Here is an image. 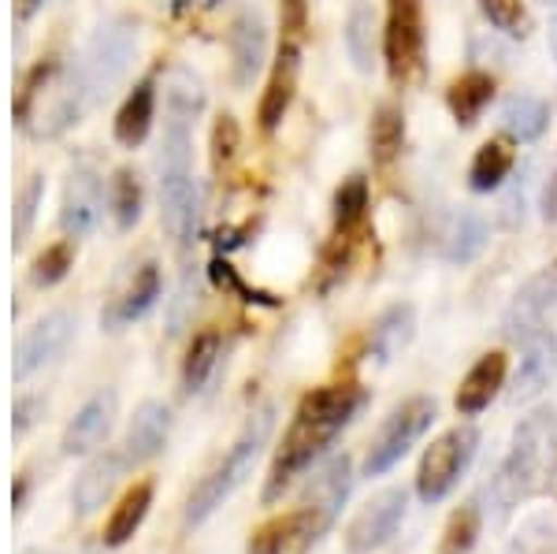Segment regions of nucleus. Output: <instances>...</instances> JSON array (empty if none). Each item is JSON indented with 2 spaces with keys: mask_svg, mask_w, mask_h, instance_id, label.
Segmentation results:
<instances>
[{
  "mask_svg": "<svg viewBox=\"0 0 557 554\" xmlns=\"http://www.w3.org/2000/svg\"><path fill=\"white\" fill-rule=\"evenodd\" d=\"M550 52H554V60H557V15L550 20Z\"/></svg>",
  "mask_w": 557,
  "mask_h": 554,
  "instance_id": "obj_48",
  "label": "nucleus"
},
{
  "mask_svg": "<svg viewBox=\"0 0 557 554\" xmlns=\"http://www.w3.org/2000/svg\"><path fill=\"white\" fill-rule=\"evenodd\" d=\"M23 554H41V551H23Z\"/></svg>",
  "mask_w": 557,
  "mask_h": 554,
  "instance_id": "obj_50",
  "label": "nucleus"
},
{
  "mask_svg": "<svg viewBox=\"0 0 557 554\" xmlns=\"http://www.w3.org/2000/svg\"><path fill=\"white\" fill-rule=\"evenodd\" d=\"M475 451H480V428L475 424H457L450 432L438 435L424 451V458H420L417 495L424 503H443L461 484L465 472H469Z\"/></svg>",
  "mask_w": 557,
  "mask_h": 554,
  "instance_id": "obj_5",
  "label": "nucleus"
},
{
  "mask_svg": "<svg viewBox=\"0 0 557 554\" xmlns=\"http://www.w3.org/2000/svg\"><path fill=\"white\" fill-rule=\"evenodd\" d=\"M238 141H242V131H238L235 115H220V120H215V127H212V160H215V168H223V164H231V160H235Z\"/></svg>",
  "mask_w": 557,
  "mask_h": 554,
  "instance_id": "obj_42",
  "label": "nucleus"
},
{
  "mask_svg": "<svg viewBox=\"0 0 557 554\" xmlns=\"http://www.w3.org/2000/svg\"><path fill=\"white\" fill-rule=\"evenodd\" d=\"M412 335H417V312H412V306H391L375 320L372 338H368V354L380 365H386L406 350L412 343Z\"/></svg>",
  "mask_w": 557,
  "mask_h": 554,
  "instance_id": "obj_24",
  "label": "nucleus"
},
{
  "mask_svg": "<svg viewBox=\"0 0 557 554\" xmlns=\"http://www.w3.org/2000/svg\"><path fill=\"white\" fill-rule=\"evenodd\" d=\"M101 209H104V190H101V175L89 164H78L75 172L67 175L64 186V209H60V223H64L67 235L83 238L101 223Z\"/></svg>",
  "mask_w": 557,
  "mask_h": 554,
  "instance_id": "obj_14",
  "label": "nucleus"
},
{
  "mask_svg": "<svg viewBox=\"0 0 557 554\" xmlns=\"http://www.w3.org/2000/svg\"><path fill=\"white\" fill-rule=\"evenodd\" d=\"M71 332H75V317L64 309L49 312V317H41L34 328H26V335L20 338V346H15L12 377L23 383L38 369H45V365L57 361V357L64 354V346L71 343Z\"/></svg>",
  "mask_w": 557,
  "mask_h": 554,
  "instance_id": "obj_11",
  "label": "nucleus"
},
{
  "mask_svg": "<svg viewBox=\"0 0 557 554\" xmlns=\"http://www.w3.org/2000/svg\"><path fill=\"white\" fill-rule=\"evenodd\" d=\"M112 212L120 231H131L141 217V183L131 168H120L112 178Z\"/></svg>",
  "mask_w": 557,
  "mask_h": 554,
  "instance_id": "obj_37",
  "label": "nucleus"
},
{
  "mask_svg": "<svg viewBox=\"0 0 557 554\" xmlns=\"http://www.w3.org/2000/svg\"><path fill=\"white\" fill-rule=\"evenodd\" d=\"M168 432H172V409L164 402H146L138 406L134 421L127 428V440H123V466H141V461L157 458L168 443Z\"/></svg>",
  "mask_w": 557,
  "mask_h": 554,
  "instance_id": "obj_17",
  "label": "nucleus"
},
{
  "mask_svg": "<svg viewBox=\"0 0 557 554\" xmlns=\"http://www.w3.org/2000/svg\"><path fill=\"white\" fill-rule=\"evenodd\" d=\"M45 4V0H15V20L26 23V20H34V12Z\"/></svg>",
  "mask_w": 557,
  "mask_h": 554,
  "instance_id": "obj_46",
  "label": "nucleus"
},
{
  "mask_svg": "<svg viewBox=\"0 0 557 554\" xmlns=\"http://www.w3.org/2000/svg\"><path fill=\"white\" fill-rule=\"evenodd\" d=\"M138 52V26L131 20H112L89 38L86 57L78 64L83 86L89 94V101H101L108 97V89L120 86V78L131 71V60Z\"/></svg>",
  "mask_w": 557,
  "mask_h": 554,
  "instance_id": "obj_6",
  "label": "nucleus"
},
{
  "mask_svg": "<svg viewBox=\"0 0 557 554\" xmlns=\"http://www.w3.org/2000/svg\"><path fill=\"white\" fill-rule=\"evenodd\" d=\"M349 488H354V466H349V458L343 454V458H331L327 469L317 477V484H312V498L305 506H309L312 514H317L320 529L327 532L331 521H335V514L343 510Z\"/></svg>",
  "mask_w": 557,
  "mask_h": 554,
  "instance_id": "obj_21",
  "label": "nucleus"
},
{
  "mask_svg": "<svg viewBox=\"0 0 557 554\" xmlns=\"http://www.w3.org/2000/svg\"><path fill=\"white\" fill-rule=\"evenodd\" d=\"M431 424H435V398L420 395V398L401 402V406L383 421L380 432H375L372 446H368L364 477H383L386 469L398 466Z\"/></svg>",
  "mask_w": 557,
  "mask_h": 554,
  "instance_id": "obj_7",
  "label": "nucleus"
},
{
  "mask_svg": "<svg viewBox=\"0 0 557 554\" xmlns=\"http://www.w3.org/2000/svg\"><path fill=\"white\" fill-rule=\"evenodd\" d=\"M506 554H557V517L554 514H532L509 540Z\"/></svg>",
  "mask_w": 557,
  "mask_h": 554,
  "instance_id": "obj_34",
  "label": "nucleus"
},
{
  "mask_svg": "<svg viewBox=\"0 0 557 554\" xmlns=\"http://www.w3.org/2000/svg\"><path fill=\"white\" fill-rule=\"evenodd\" d=\"M480 8L491 26H498L506 34H524V0H480Z\"/></svg>",
  "mask_w": 557,
  "mask_h": 554,
  "instance_id": "obj_41",
  "label": "nucleus"
},
{
  "mask_svg": "<svg viewBox=\"0 0 557 554\" xmlns=\"http://www.w3.org/2000/svg\"><path fill=\"white\" fill-rule=\"evenodd\" d=\"M283 30L286 41H298L305 34V0H283Z\"/></svg>",
  "mask_w": 557,
  "mask_h": 554,
  "instance_id": "obj_44",
  "label": "nucleus"
},
{
  "mask_svg": "<svg viewBox=\"0 0 557 554\" xmlns=\"http://www.w3.org/2000/svg\"><path fill=\"white\" fill-rule=\"evenodd\" d=\"M127 469L123 466V454H97L94 461L83 469V477L75 480V491H71V498H75V510L78 514H94L97 506H104L108 491L115 488V480H120V472Z\"/></svg>",
  "mask_w": 557,
  "mask_h": 554,
  "instance_id": "obj_22",
  "label": "nucleus"
},
{
  "mask_svg": "<svg viewBox=\"0 0 557 554\" xmlns=\"http://www.w3.org/2000/svg\"><path fill=\"white\" fill-rule=\"evenodd\" d=\"M539 4H546V8H557V0H539Z\"/></svg>",
  "mask_w": 557,
  "mask_h": 554,
  "instance_id": "obj_49",
  "label": "nucleus"
},
{
  "mask_svg": "<svg viewBox=\"0 0 557 554\" xmlns=\"http://www.w3.org/2000/svg\"><path fill=\"white\" fill-rule=\"evenodd\" d=\"M149 506H152V484H134V488L123 491V498L112 506L108 525H104V543H108V547H123V543H127L131 535L141 529Z\"/></svg>",
  "mask_w": 557,
  "mask_h": 554,
  "instance_id": "obj_25",
  "label": "nucleus"
},
{
  "mask_svg": "<svg viewBox=\"0 0 557 554\" xmlns=\"http://www.w3.org/2000/svg\"><path fill=\"white\" fill-rule=\"evenodd\" d=\"M554 372H557V335L539 332L524 343V357H520L513 383H509V398L532 402L535 395H543L550 387Z\"/></svg>",
  "mask_w": 557,
  "mask_h": 554,
  "instance_id": "obj_16",
  "label": "nucleus"
},
{
  "mask_svg": "<svg viewBox=\"0 0 557 554\" xmlns=\"http://www.w3.org/2000/svg\"><path fill=\"white\" fill-rule=\"evenodd\" d=\"M71 261H75V246H71V243H52L30 268L34 287H52V283H60L67 275Z\"/></svg>",
  "mask_w": 557,
  "mask_h": 554,
  "instance_id": "obj_40",
  "label": "nucleus"
},
{
  "mask_svg": "<svg viewBox=\"0 0 557 554\" xmlns=\"http://www.w3.org/2000/svg\"><path fill=\"white\" fill-rule=\"evenodd\" d=\"M491 97H494V78L483 75V71H469V75L454 78L450 89H446V104H450L454 120L461 127H472L480 120L483 109L491 104Z\"/></svg>",
  "mask_w": 557,
  "mask_h": 554,
  "instance_id": "obj_28",
  "label": "nucleus"
},
{
  "mask_svg": "<svg viewBox=\"0 0 557 554\" xmlns=\"http://www.w3.org/2000/svg\"><path fill=\"white\" fill-rule=\"evenodd\" d=\"M201 104H205L201 83H197L190 71H175V75L168 78V112L194 120V115L201 112Z\"/></svg>",
  "mask_w": 557,
  "mask_h": 554,
  "instance_id": "obj_39",
  "label": "nucleus"
},
{
  "mask_svg": "<svg viewBox=\"0 0 557 554\" xmlns=\"http://www.w3.org/2000/svg\"><path fill=\"white\" fill-rule=\"evenodd\" d=\"M386 67L398 86L424 71V12L420 0H391L386 15Z\"/></svg>",
  "mask_w": 557,
  "mask_h": 554,
  "instance_id": "obj_8",
  "label": "nucleus"
},
{
  "mask_svg": "<svg viewBox=\"0 0 557 554\" xmlns=\"http://www.w3.org/2000/svg\"><path fill=\"white\" fill-rule=\"evenodd\" d=\"M152 112H157V89L146 78V83L134 86V94L123 101L120 115H115V141L127 149L141 146L152 127Z\"/></svg>",
  "mask_w": 557,
  "mask_h": 554,
  "instance_id": "obj_26",
  "label": "nucleus"
},
{
  "mask_svg": "<svg viewBox=\"0 0 557 554\" xmlns=\"http://www.w3.org/2000/svg\"><path fill=\"white\" fill-rule=\"evenodd\" d=\"M546 123H550V109H546V101H539L532 94H517L502 104V127L517 141L543 138Z\"/></svg>",
  "mask_w": 557,
  "mask_h": 554,
  "instance_id": "obj_29",
  "label": "nucleus"
},
{
  "mask_svg": "<svg viewBox=\"0 0 557 554\" xmlns=\"http://www.w3.org/2000/svg\"><path fill=\"white\" fill-rule=\"evenodd\" d=\"M346 52L354 67L368 75L375 64V12L368 0H354L346 15Z\"/></svg>",
  "mask_w": 557,
  "mask_h": 554,
  "instance_id": "obj_30",
  "label": "nucleus"
},
{
  "mask_svg": "<svg viewBox=\"0 0 557 554\" xmlns=\"http://www.w3.org/2000/svg\"><path fill=\"white\" fill-rule=\"evenodd\" d=\"M502 387H506V354L491 350V354H483L480 361L472 365L469 377H465L461 387H457V398H454L457 414H461V417L483 414Z\"/></svg>",
  "mask_w": 557,
  "mask_h": 554,
  "instance_id": "obj_18",
  "label": "nucleus"
},
{
  "mask_svg": "<svg viewBox=\"0 0 557 554\" xmlns=\"http://www.w3.org/2000/svg\"><path fill=\"white\" fill-rule=\"evenodd\" d=\"M157 298H160V268L157 264H141L138 272H134L131 287L112 301L104 324L120 328V324H131V320H141L152 306H157Z\"/></svg>",
  "mask_w": 557,
  "mask_h": 554,
  "instance_id": "obj_23",
  "label": "nucleus"
},
{
  "mask_svg": "<svg viewBox=\"0 0 557 554\" xmlns=\"http://www.w3.org/2000/svg\"><path fill=\"white\" fill-rule=\"evenodd\" d=\"M364 398V387H357V383H331V387H320L301 398L298 414H294V421L275 451L272 472H268L264 484V503H275L335 443V435L361 414Z\"/></svg>",
  "mask_w": 557,
  "mask_h": 554,
  "instance_id": "obj_1",
  "label": "nucleus"
},
{
  "mask_svg": "<svg viewBox=\"0 0 557 554\" xmlns=\"http://www.w3.org/2000/svg\"><path fill=\"white\" fill-rule=\"evenodd\" d=\"M272 428H275V409L272 406L257 409V414L249 417L246 428L238 432V440L231 443L227 458H223L190 495V503H186V525L209 521V517L220 510V506L227 503L242 484H246V477L253 472V461H257L260 446L268 443V435H272Z\"/></svg>",
  "mask_w": 557,
  "mask_h": 554,
  "instance_id": "obj_4",
  "label": "nucleus"
},
{
  "mask_svg": "<svg viewBox=\"0 0 557 554\" xmlns=\"http://www.w3.org/2000/svg\"><path fill=\"white\" fill-rule=\"evenodd\" d=\"M554 320H557V261L550 268H543L539 275H532L513 294L506 317H502V335L513 338V343H520V338L528 343L532 335L546 332Z\"/></svg>",
  "mask_w": 557,
  "mask_h": 554,
  "instance_id": "obj_9",
  "label": "nucleus"
},
{
  "mask_svg": "<svg viewBox=\"0 0 557 554\" xmlns=\"http://www.w3.org/2000/svg\"><path fill=\"white\" fill-rule=\"evenodd\" d=\"M89 101L83 75L64 71L57 60H41L30 67V75L23 78V89L15 97V120L23 123L34 138H57L71 123H78Z\"/></svg>",
  "mask_w": 557,
  "mask_h": 554,
  "instance_id": "obj_3",
  "label": "nucleus"
},
{
  "mask_svg": "<svg viewBox=\"0 0 557 554\" xmlns=\"http://www.w3.org/2000/svg\"><path fill=\"white\" fill-rule=\"evenodd\" d=\"M294 86H298V41H283L275 71L268 78L264 97H260V131L272 134L283 123V115L294 101Z\"/></svg>",
  "mask_w": 557,
  "mask_h": 554,
  "instance_id": "obj_19",
  "label": "nucleus"
},
{
  "mask_svg": "<svg viewBox=\"0 0 557 554\" xmlns=\"http://www.w3.org/2000/svg\"><path fill=\"white\" fill-rule=\"evenodd\" d=\"M115 409H120V395H115L112 387H104V391H97L94 398H86L83 409L71 417L64 440H60V451H64L67 458L89 454L108 435V428L115 421Z\"/></svg>",
  "mask_w": 557,
  "mask_h": 554,
  "instance_id": "obj_15",
  "label": "nucleus"
},
{
  "mask_svg": "<svg viewBox=\"0 0 557 554\" xmlns=\"http://www.w3.org/2000/svg\"><path fill=\"white\" fill-rule=\"evenodd\" d=\"M480 525H483V510L475 503L461 506V510H454L450 521H446L443 543H438V554H469L475 547Z\"/></svg>",
  "mask_w": 557,
  "mask_h": 554,
  "instance_id": "obj_36",
  "label": "nucleus"
},
{
  "mask_svg": "<svg viewBox=\"0 0 557 554\" xmlns=\"http://www.w3.org/2000/svg\"><path fill=\"white\" fill-rule=\"evenodd\" d=\"M38 406H41L38 398H26V402H20V406H15V435L26 432V428L34 424V409H38Z\"/></svg>",
  "mask_w": 557,
  "mask_h": 554,
  "instance_id": "obj_45",
  "label": "nucleus"
},
{
  "mask_svg": "<svg viewBox=\"0 0 557 554\" xmlns=\"http://www.w3.org/2000/svg\"><path fill=\"white\" fill-rule=\"evenodd\" d=\"M323 535L317 514L309 506H298L290 514H278L272 521H264L249 535V554H294L309 543H317Z\"/></svg>",
  "mask_w": 557,
  "mask_h": 554,
  "instance_id": "obj_13",
  "label": "nucleus"
},
{
  "mask_svg": "<svg viewBox=\"0 0 557 554\" xmlns=\"http://www.w3.org/2000/svg\"><path fill=\"white\" fill-rule=\"evenodd\" d=\"M487 246V223L475 212H454L443 231V257L450 264H469Z\"/></svg>",
  "mask_w": 557,
  "mask_h": 554,
  "instance_id": "obj_27",
  "label": "nucleus"
},
{
  "mask_svg": "<svg viewBox=\"0 0 557 554\" xmlns=\"http://www.w3.org/2000/svg\"><path fill=\"white\" fill-rule=\"evenodd\" d=\"M557 477V409H535L532 417L517 424L506 461L483 488L487 517L502 521L517 510L524 498L550 488Z\"/></svg>",
  "mask_w": 557,
  "mask_h": 554,
  "instance_id": "obj_2",
  "label": "nucleus"
},
{
  "mask_svg": "<svg viewBox=\"0 0 557 554\" xmlns=\"http://www.w3.org/2000/svg\"><path fill=\"white\" fill-rule=\"evenodd\" d=\"M160 220L175 243H190L197 227V183L190 168H160Z\"/></svg>",
  "mask_w": 557,
  "mask_h": 554,
  "instance_id": "obj_12",
  "label": "nucleus"
},
{
  "mask_svg": "<svg viewBox=\"0 0 557 554\" xmlns=\"http://www.w3.org/2000/svg\"><path fill=\"white\" fill-rule=\"evenodd\" d=\"M409 510V491L406 488H386L372 498L368 506L357 510V517L346 529V551L349 554H372L383 543H391V535L401 529Z\"/></svg>",
  "mask_w": 557,
  "mask_h": 554,
  "instance_id": "obj_10",
  "label": "nucleus"
},
{
  "mask_svg": "<svg viewBox=\"0 0 557 554\" xmlns=\"http://www.w3.org/2000/svg\"><path fill=\"white\" fill-rule=\"evenodd\" d=\"M401 138H406V123H401V112L394 104H380L372 120V157L375 164H391L401 149Z\"/></svg>",
  "mask_w": 557,
  "mask_h": 554,
  "instance_id": "obj_35",
  "label": "nucleus"
},
{
  "mask_svg": "<svg viewBox=\"0 0 557 554\" xmlns=\"http://www.w3.org/2000/svg\"><path fill=\"white\" fill-rule=\"evenodd\" d=\"M543 217H546V220H557V175H554V183L546 186V198H543Z\"/></svg>",
  "mask_w": 557,
  "mask_h": 554,
  "instance_id": "obj_47",
  "label": "nucleus"
},
{
  "mask_svg": "<svg viewBox=\"0 0 557 554\" xmlns=\"http://www.w3.org/2000/svg\"><path fill=\"white\" fill-rule=\"evenodd\" d=\"M220 354H223L220 332H201L190 343V350H186V361H183V387L190 391V395L209 383V377L215 372V365H220Z\"/></svg>",
  "mask_w": 557,
  "mask_h": 554,
  "instance_id": "obj_32",
  "label": "nucleus"
},
{
  "mask_svg": "<svg viewBox=\"0 0 557 554\" xmlns=\"http://www.w3.org/2000/svg\"><path fill=\"white\" fill-rule=\"evenodd\" d=\"M268 52V30L260 23V15L242 12L235 26H231V60H235V83L249 86L257 78V71L264 67Z\"/></svg>",
  "mask_w": 557,
  "mask_h": 554,
  "instance_id": "obj_20",
  "label": "nucleus"
},
{
  "mask_svg": "<svg viewBox=\"0 0 557 554\" xmlns=\"http://www.w3.org/2000/svg\"><path fill=\"white\" fill-rule=\"evenodd\" d=\"M41 198H45V175H30L23 183L20 198H15V246H23L34 231V220H38V209H41Z\"/></svg>",
  "mask_w": 557,
  "mask_h": 554,
  "instance_id": "obj_38",
  "label": "nucleus"
},
{
  "mask_svg": "<svg viewBox=\"0 0 557 554\" xmlns=\"http://www.w3.org/2000/svg\"><path fill=\"white\" fill-rule=\"evenodd\" d=\"M509 172H513V149H509V141L491 138L487 146H480V153H475V160H472L469 183H472L475 194H491L506 183Z\"/></svg>",
  "mask_w": 557,
  "mask_h": 554,
  "instance_id": "obj_31",
  "label": "nucleus"
},
{
  "mask_svg": "<svg viewBox=\"0 0 557 554\" xmlns=\"http://www.w3.org/2000/svg\"><path fill=\"white\" fill-rule=\"evenodd\" d=\"M368 212V183L361 175H349L335 194V231L338 235H357Z\"/></svg>",
  "mask_w": 557,
  "mask_h": 554,
  "instance_id": "obj_33",
  "label": "nucleus"
},
{
  "mask_svg": "<svg viewBox=\"0 0 557 554\" xmlns=\"http://www.w3.org/2000/svg\"><path fill=\"white\" fill-rule=\"evenodd\" d=\"M215 280H220L223 287H231L235 294H242V298H246V301H264V306H272V298H268V294L249 291L246 283H242L238 275H235V268H231V264H215Z\"/></svg>",
  "mask_w": 557,
  "mask_h": 554,
  "instance_id": "obj_43",
  "label": "nucleus"
}]
</instances>
